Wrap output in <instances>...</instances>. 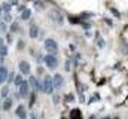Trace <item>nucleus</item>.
Here are the masks:
<instances>
[{
  "instance_id": "nucleus-1",
  "label": "nucleus",
  "mask_w": 128,
  "mask_h": 119,
  "mask_svg": "<svg viewBox=\"0 0 128 119\" xmlns=\"http://www.w3.org/2000/svg\"><path fill=\"white\" fill-rule=\"evenodd\" d=\"M42 91H43L45 94H52V91H54V84H52V78H51V76H45V78H43Z\"/></svg>"
},
{
  "instance_id": "nucleus-2",
  "label": "nucleus",
  "mask_w": 128,
  "mask_h": 119,
  "mask_svg": "<svg viewBox=\"0 0 128 119\" xmlns=\"http://www.w3.org/2000/svg\"><path fill=\"white\" fill-rule=\"evenodd\" d=\"M45 49H46L51 55H55L57 51H58V43H57L54 39H46V40H45Z\"/></svg>"
},
{
  "instance_id": "nucleus-3",
  "label": "nucleus",
  "mask_w": 128,
  "mask_h": 119,
  "mask_svg": "<svg viewBox=\"0 0 128 119\" xmlns=\"http://www.w3.org/2000/svg\"><path fill=\"white\" fill-rule=\"evenodd\" d=\"M43 61H45L46 67H48V68H51V70H54V68H57V67H58V60H57V57H55V55L48 54V55H45Z\"/></svg>"
},
{
  "instance_id": "nucleus-4",
  "label": "nucleus",
  "mask_w": 128,
  "mask_h": 119,
  "mask_svg": "<svg viewBox=\"0 0 128 119\" xmlns=\"http://www.w3.org/2000/svg\"><path fill=\"white\" fill-rule=\"evenodd\" d=\"M18 88H20V95H21L22 98H27V97L30 95V85H28L27 80H22V84H21Z\"/></svg>"
},
{
  "instance_id": "nucleus-5",
  "label": "nucleus",
  "mask_w": 128,
  "mask_h": 119,
  "mask_svg": "<svg viewBox=\"0 0 128 119\" xmlns=\"http://www.w3.org/2000/svg\"><path fill=\"white\" fill-rule=\"evenodd\" d=\"M52 84H54V88H57V89L61 88V86L64 85V78H63V74H60V73L54 74V78H52Z\"/></svg>"
},
{
  "instance_id": "nucleus-6",
  "label": "nucleus",
  "mask_w": 128,
  "mask_h": 119,
  "mask_svg": "<svg viewBox=\"0 0 128 119\" xmlns=\"http://www.w3.org/2000/svg\"><path fill=\"white\" fill-rule=\"evenodd\" d=\"M18 67H20V72L22 73V74H30V64L27 62V61H20V64H18Z\"/></svg>"
},
{
  "instance_id": "nucleus-7",
  "label": "nucleus",
  "mask_w": 128,
  "mask_h": 119,
  "mask_svg": "<svg viewBox=\"0 0 128 119\" xmlns=\"http://www.w3.org/2000/svg\"><path fill=\"white\" fill-rule=\"evenodd\" d=\"M16 116L20 119H27V112H26V107L21 104V106H18V109H16Z\"/></svg>"
},
{
  "instance_id": "nucleus-8",
  "label": "nucleus",
  "mask_w": 128,
  "mask_h": 119,
  "mask_svg": "<svg viewBox=\"0 0 128 119\" xmlns=\"http://www.w3.org/2000/svg\"><path fill=\"white\" fill-rule=\"evenodd\" d=\"M8 68L4 66H0V84H4L6 79H8Z\"/></svg>"
},
{
  "instance_id": "nucleus-9",
  "label": "nucleus",
  "mask_w": 128,
  "mask_h": 119,
  "mask_svg": "<svg viewBox=\"0 0 128 119\" xmlns=\"http://www.w3.org/2000/svg\"><path fill=\"white\" fill-rule=\"evenodd\" d=\"M12 104H14V100H12V97H6V100H4V103L2 104V109L3 110H10V107H12Z\"/></svg>"
},
{
  "instance_id": "nucleus-10",
  "label": "nucleus",
  "mask_w": 128,
  "mask_h": 119,
  "mask_svg": "<svg viewBox=\"0 0 128 119\" xmlns=\"http://www.w3.org/2000/svg\"><path fill=\"white\" fill-rule=\"evenodd\" d=\"M28 33H30V37H32V39H37V36H39V27H37L36 24H32Z\"/></svg>"
},
{
  "instance_id": "nucleus-11",
  "label": "nucleus",
  "mask_w": 128,
  "mask_h": 119,
  "mask_svg": "<svg viewBox=\"0 0 128 119\" xmlns=\"http://www.w3.org/2000/svg\"><path fill=\"white\" fill-rule=\"evenodd\" d=\"M51 18H52L55 22H58V24L63 22V15H61L60 12H51Z\"/></svg>"
},
{
  "instance_id": "nucleus-12",
  "label": "nucleus",
  "mask_w": 128,
  "mask_h": 119,
  "mask_svg": "<svg viewBox=\"0 0 128 119\" xmlns=\"http://www.w3.org/2000/svg\"><path fill=\"white\" fill-rule=\"evenodd\" d=\"M70 119H82V112L79 109H73L70 112Z\"/></svg>"
},
{
  "instance_id": "nucleus-13",
  "label": "nucleus",
  "mask_w": 128,
  "mask_h": 119,
  "mask_svg": "<svg viewBox=\"0 0 128 119\" xmlns=\"http://www.w3.org/2000/svg\"><path fill=\"white\" fill-rule=\"evenodd\" d=\"M30 16H32V10H30V9H24V10L21 12V20H22V21L30 20Z\"/></svg>"
},
{
  "instance_id": "nucleus-14",
  "label": "nucleus",
  "mask_w": 128,
  "mask_h": 119,
  "mask_svg": "<svg viewBox=\"0 0 128 119\" xmlns=\"http://www.w3.org/2000/svg\"><path fill=\"white\" fill-rule=\"evenodd\" d=\"M22 80H24V79H22V74H18V76L14 79V84H15V86H20V85L22 84Z\"/></svg>"
},
{
  "instance_id": "nucleus-15",
  "label": "nucleus",
  "mask_w": 128,
  "mask_h": 119,
  "mask_svg": "<svg viewBox=\"0 0 128 119\" xmlns=\"http://www.w3.org/2000/svg\"><path fill=\"white\" fill-rule=\"evenodd\" d=\"M8 94H9V86H3L2 91H0V95H2L3 98H6V97H8Z\"/></svg>"
},
{
  "instance_id": "nucleus-16",
  "label": "nucleus",
  "mask_w": 128,
  "mask_h": 119,
  "mask_svg": "<svg viewBox=\"0 0 128 119\" xmlns=\"http://www.w3.org/2000/svg\"><path fill=\"white\" fill-rule=\"evenodd\" d=\"M6 55H8V46L3 45V46H0V57L3 58V57H6Z\"/></svg>"
},
{
  "instance_id": "nucleus-17",
  "label": "nucleus",
  "mask_w": 128,
  "mask_h": 119,
  "mask_svg": "<svg viewBox=\"0 0 128 119\" xmlns=\"http://www.w3.org/2000/svg\"><path fill=\"white\" fill-rule=\"evenodd\" d=\"M10 31H12V33H16V31H18V24H16V22H12V24H10Z\"/></svg>"
},
{
  "instance_id": "nucleus-18",
  "label": "nucleus",
  "mask_w": 128,
  "mask_h": 119,
  "mask_svg": "<svg viewBox=\"0 0 128 119\" xmlns=\"http://www.w3.org/2000/svg\"><path fill=\"white\" fill-rule=\"evenodd\" d=\"M6 24L4 22H0V34H3V33H6Z\"/></svg>"
},
{
  "instance_id": "nucleus-19",
  "label": "nucleus",
  "mask_w": 128,
  "mask_h": 119,
  "mask_svg": "<svg viewBox=\"0 0 128 119\" xmlns=\"http://www.w3.org/2000/svg\"><path fill=\"white\" fill-rule=\"evenodd\" d=\"M15 73L12 72V73H8V79L6 80H9V82H14V79H15V76H14Z\"/></svg>"
},
{
  "instance_id": "nucleus-20",
  "label": "nucleus",
  "mask_w": 128,
  "mask_h": 119,
  "mask_svg": "<svg viewBox=\"0 0 128 119\" xmlns=\"http://www.w3.org/2000/svg\"><path fill=\"white\" fill-rule=\"evenodd\" d=\"M34 8H36V9H39V10H40V9H43V4H40V3H39V2H37V3H34Z\"/></svg>"
},
{
  "instance_id": "nucleus-21",
  "label": "nucleus",
  "mask_w": 128,
  "mask_h": 119,
  "mask_svg": "<svg viewBox=\"0 0 128 119\" xmlns=\"http://www.w3.org/2000/svg\"><path fill=\"white\" fill-rule=\"evenodd\" d=\"M98 46H100V48L104 46V40H103V39H98Z\"/></svg>"
},
{
  "instance_id": "nucleus-22",
  "label": "nucleus",
  "mask_w": 128,
  "mask_h": 119,
  "mask_svg": "<svg viewBox=\"0 0 128 119\" xmlns=\"http://www.w3.org/2000/svg\"><path fill=\"white\" fill-rule=\"evenodd\" d=\"M73 100H74L73 94H68V95H67V101H73Z\"/></svg>"
},
{
  "instance_id": "nucleus-23",
  "label": "nucleus",
  "mask_w": 128,
  "mask_h": 119,
  "mask_svg": "<svg viewBox=\"0 0 128 119\" xmlns=\"http://www.w3.org/2000/svg\"><path fill=\"white\" fill-rule=\"evenodd\" d=\"M34 98H36V94H32V100H30V106L34 104Z\"/></svg>"
},
{
  "instance_id": "nucleus-24",
  "label": "nucleus",
  "mask_w": 128,
  "mask_h": 119,
  "mask_svg": "<svg viewBox=\"0 0 128 119\" xmlns=\"http://www.w3.org/2000/svg\"><path fill=\"white\" fill-rule=\"evenodd\" d=\"M112 12L115 14V16H116V18H119V16H121V15H119V12H118L116 9H112Z\"/></svg>"
},
{
  "instance_id": "nucleus-25",
  "label": "nucleus",
  "mask_w": 128,
  "mask_h": 119,
  "mask_svg": "<svg viewBox=\"0 0 128 119\" xmlns=\"http://www.w3.org/2000/svg\"><path fill=\"white\" fill-rule=\"evenodd\" d=\"M22 48H24V42H22V40H21V42H20V43H18V49H22Z\"/></svg>"
},
{
  "instance_id": "nucleus-26",
  "label": "nucleus",
  "mask_w": 128,
  "mask_h": 119,
  "mask_svg": "<svg viewBox=\"0 0 128 119\" xmlns=\"http://www.w3.org/2000/svg\"><path fill=\"white\" fill-rule=\"evenodd\" d=\"M4 20H6V21H10V16H9V14H4Z\"/></svg>"
},
{
  "instance_id": "nucleus-27",
  "label": "nucleus",
  "mask_w": 128,
  "mask_h": 119,
  "mask_svg": "<svg viewBox=\"0 0 128 119\" xmlns=\"http://www.w3.org/2000/svg\"><path fill=\"white\" fill-rule=\"evenodd\" d=\"M66 70H70V61L66 62Z\"/></svg>"
},
{
  "instance_id": "nucleus-28",
  "label": "nucleus",
  "mask_w": 128,
  "mask_h": 119,
  "mask_svg": "<svg viewBox=\"0 0 128 119\" xmlns=\"http://www.w3.org/2000/svg\"><path fill=\"white\" fill-rule=\"evenodd\" d=\"M16 2H18V0H9V4H10V6H12V4H16Z\"/></svg>"
},
{
  "instance_id": "nucleus-29",
  "label": "nucleus",
  "mask_w": 128,
  "mask_h": 119,
  "mask_svg": "<svg viewBox=\"0 0 128 119\" xmlns=\"http://www.w3.org/2000/svg\"><path fill=\"white\" fill-rule=\"evenodd\" d=\"M3 45H4V40H3V39L0 37V46H3Z\"/></svg>"
},
{
  "instance_id": "nucleus-30",
  "label": "nucleus",
  "mask_w": 128,
  "mask_h": 119,
  "mask_svg": "<svg viewBox=\"0 0 128 119\" xmlns=\"http://www.w3.org/2000/svg\"><path fill=\"white\" fill-rule=\"evenodd\" d=\"M30 119H37V118H36V115H34V113H32V115H30Z\"/></svg>"
},
{
  "instance_id": "nucleus-31",
  "label": "nucleus",
  "mask_w": 128,
  "mask_h": 119,
  "mask_svg": "<svg viewBox=\"0 0 128 119\" xmlns=\"http://www.w3.org/2000/svg\"><path fill=\"white\" fill-rule=\"evenodd\" d=\"M101 119H112V118H109V116H104V118H101Z\"/></svg>"
},
{
  "instance_id": "nucleus-32",
  "label": "nucleus",
  "mask_w": 128,
  "mask_h": 119,
  "mask_svg": "<svg viewBox=\"0 0 128 119\" xmlns=\"http://www.w3.org/2000/svg\"><path fill=\"white\" fill-rule=\"evenodd\" d=\"M90 119H97L96 116H90Z\"/></svg>"
},
{
  "instance_id": "nucleus-33",
  "label": "nucleus",
  "mask_w": 128,
  "mask_h": 119,
  "mask_svg": "<svg viewBox=\"0 0 128 119\" xmlns=\"http://www.w3.org/2000/svg\"><path fill=\"white\" fill-rule=\"evenodd\" d=\"M113 119H119V118H118V116H115V118H113Z\"/></svg>"
},
{
  "instance_id": "nucleus-34",
  "label": "nucleus",
  "mask_w": 128,
  "mask_h": 119,
  "mask_svg": "<svg viewBox=\"0 0 128 119\" xmlns=\"http://www.w3.org/2000/svg\"><path fill=\"white\" fill-rule=\"evenodd\" d=\"M0 14H2V6H0Z\"/></svg>"
},
{
  "instance_id": "nucleus-35",
  "label": "nucleus",
  "mask_w": 128,
  "mask_h": 119,
  "mask_svg": "<svg viewBox=\"0 0 128 119\" xmlns=\"http://www.w3.org/2000/svg\"><path fill=\"white\" fill-rule=\"evenodd\" d=\"M127 16H128V12H127Z\"/></svg>"
}]
</instances>
